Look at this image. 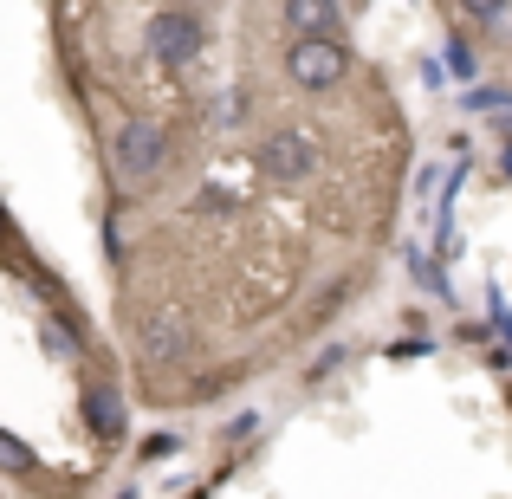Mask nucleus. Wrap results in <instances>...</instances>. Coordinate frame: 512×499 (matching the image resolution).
I'll return each instance as SVG.
<instances>
[{
  "instance_id": "39448f33",
  "label": "nucleus",
  "mask_w": 512,
  "mask_h": 499,
  "mask_svg": "<svg viewBox=\"0 0 512 499\" xmlns=\"http://www.w3.org/2000/svg\"><path fill=\"white\" fill-rule=\"evenodd\" d=\"M143 46H150L163 65H188L201 52V20H195V13H150Z\"/></svg>"
},
{
  "instance_id": "f257e3e1",
  "label": "nucleus",
  "mask_w": 512,
  "mask_h": 499,
  "mask_svg": "<svg viewBox=\"0 0 512 499\" xmlns=\"http://www.w3.org/2000/svg\"><path fill=\"white\" fill-rule=\"evenodd\" d=\"M286 72H292V85H305V91H331V85H344L350 52L338 46V33H292Z\"/></svg>"
},
{
  "instance_id": "f8f14e48",
  "label": "nucleus",
  "mask_w": 512,
  "mask_h": 499,
  "mask_svg": "<svg viewBox=\"0 0 512 499\" xmlns=\"http://www.w3.org/2000/svg\"><path fill=\"white\" fill-rule=\"evenodd\" d=\"M448 65H454L461 78H474V52H467V46H454V52H448Z\"/></svg>"
},
{
  "instance_id": "6e6552de",
  "label": "nucleus",
  "mask_w": 512,
  "mask_h": 499,
  "mask_svg": "<svg viewBox=\"0 0 512 499\" xmlns=\"http://www.w3.org/2000/svg\"><path fill=\"white\" fill-rule=\"evenodd\" d=\"M39 337H46V350L52 357H78V337L59 325V318H46V325H39Z\"/></svg>"
},
{
  "instance_id": "f03ea898",
  "label": "nucleus",
  "mask_w": 512,
  "mask_h": 499,
  "mask_svg": "<svg viewBox=\"0 0 512 499\" xmlns=\"http://www.w3.org/2000/svg\"><path fill=\"white\" fill-rule=\"evenodd\" d=\"M169 163V130L163 124H150V117H130L124 130H117V175H124L130 188H143V182H156Z\"/></svg>"
},
{
  "instance_id": "1a4fd4ad",
  "label": "nucleus",
  "mask_w": 512,
  "mask_h": 499,
  "mask_svg": "<svg viewBox=\"0 0 512 499\" xmlns=\"http://www.w3.org/2000/svg\"><path fill=\"white\" fill-rule=\"evenodd\" d=\"M0 467H7V474H26V467H33V454H26V441H13L7 428H0Z\"/></svg>"
},
{
  "instance_id": "20e7f679",
  "label": "nucleus",
  "mask_w": 512,
  "mask_h": 499,
  "mask_svg": "<svg viewBox=\"0 0 512 499\" xmlns=\"http://www.w3.org/2000/svg\"><path fill=\"white\" fill-rule=\"evenodd\" d=\"M260 169L292 188V182H305V175L318 169V143L305 137V130H273V137L260 143Z\"/></svg>"
},
{
  "instance_id": "9b49d317",
  "label": "nucleus",
  "mask_w": 512,
  "mask_h": 499,
  "mask_svg": "<svg viewBox=\"0 0 512 499\" xmlns=\"http://www.w3.org/2000/svg\"><path fill=\"white\" fill-rule=\"evenodd\" d=\"M461 7L474 13V20H500V13H506V0H461Z\"/></svg>"
},
{
  "instance_id": "423d86ee",
  "label": "nucleus",
  "mask_w": 512,
  "mask_h": 499,
  "mask_svg": "<svg viewBox=\"0 0 512 499\" xmlns=\"http://www.w3.org/2000/svg\"><path fill=\"white\" fill-rule=\"evenodd\" d=\"M85 422H91V435H98V441H117V435H124V402H117L111 383L85 389Z\"/></svg>"
},
{
  "instance_id": "0eeeda50",
  "label": "nucleus",
  "mask_w": 512,
  "mask_h": 499,
  "mask_svg": "<svg viewBox=\"0 0 512 499\" xmlns=\"http://www.w3.org/2000/svg\"><path fill=\"white\" fill-rule=\"evenodd\" d=\"M292 33H338V0H286Z\"/></svg>"
},
{
  "instance_id": "7ed1b4c3",
  "label": "nucleus",
  "mask_w": 512,
  "mask_h": 499,
  "mask_svg": "<svg viewBox=\"0 0 512 499\" xmlns=\"http://www.w3.org/2000/svg\"><path fill=\"white\" fill-rule=\"evenodd\" d=\"M137 350L143 363H182L188 357V325L175 305H150V312L137 318Z\"/></svg>"
},
{
  "instance_id": "ddd939ff",
  "label": "nucleus",
  "mask_w": 512,
  "mask_h": 499,
  "mask_svg": "<svg viewBox=\"0 0 512 499\" xmlns=\"http://www.w3.org/2000/svg\"><path fill=\"white\" fill-rule=\"evenodd\" d=\"M500 117H506V143H512V104H506V111H500Z\"/></svg>"
},
{
  "instance_id": "9d476101",
  "label": "nucleus",
  "mask_w": 512,
  "mask_h": 499,
  "mask_svg": "<svg viewBox=\"0 0 512 499\" xmlns=\"http://www.w3.org/2000/svg\"><path fill=\"white\" fill-rule=\"evenodd\" d=\"M512 104V91H500V85H480V91H467V111H506Z\"/></svg>"
}]
</instances>
